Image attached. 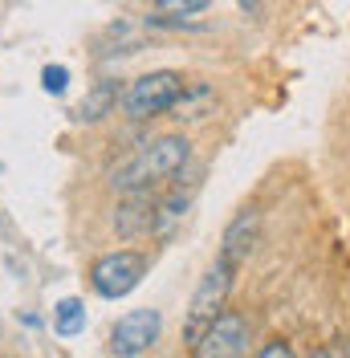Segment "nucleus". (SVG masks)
Returning <instances> with one entry per match:
<instances>
[{"instance_id":"f257e3e1","label":"nucleus","mask_w":350,"mask_h":358,"mask_svg":"<svg viewBox=\"0 0 350 358\" xmlns=\"http://www.w3.org/2000/svg\"><path fill=\"white\" fill-rule=\"evenodd\" d=\"M188 163H192V143L183 134H163V138H155L147 147H139L127 163H118L110 171V187L127 192V196L131 192H147L155 183L179 176Z\"/></svg>"},{"instance_id":"f03ea898","label":"nucleus","mask_w":350,"mask_h":358,"mask_svg":"<svg viewBox=\"0 0 350 358\" xmlns=\"http://www.w3.org/2000/svg\"><path fill=\"white\" fill-rule=\"evenodd\" d=\"M183 90H188V82H183L175 69H155V73L134 78L131 86L122 90L118 110L127 114V118H134V122H143V118H155V114L175 110V102H179Z\"/></svg>"},{"instance_id":"7ed1b4c3","label":"nucleus","mask_w":350,"mask_h":358,"mask_svg":"<svg viewBox=\"0 0 350 358\" xmlns=\"http://www.w3.org/2000/svg\"><path fill=\"white\" fill-rule=\"evenodd\" d=\"M232 273H237L232 265L216 261L200 277L196 293H192V306H188V322H183V342L188 346H196L200 338L208 334V326L224 313V301H228V289H232Z\"/></svg>"},{"instance_id":"20e7f679","label":"nucleus","mask_w":350,"mask_h":358,"mask_svg":"<svg viewBox=\"0 0 350 358\" xmlns=\"http://www.w3.org/2000/svg\"><path fill=\"white\" fill-rule=\"evenodd\" d=\"M147 277V257L134 252V248H118V252H106L98 257L94 268H90V285L98 289V297H127V293L139 289V281Z\"/></svg>"},{"instance_id":"39448f33","label":"nucleus","mask_w":350,"mask_h":358,"mask_svg":"<svg viewBox=\"0 0 350 358\" xmlns=\"http://www.w3.org/2000/svg\"><path fill=\"white\" fill-rule=\"evenodd\" d=\"M159 330H163V317L159 310H131L118 317L114 334H110V350L122 358H134V355H147L155 342H159Z\"/></svg>"},{"instance_id":"423d86ee","label":"nucleus","mask_w":350,"mask_h":358,"mask_svg":"<svg viewBox=\"0 0 350 358\" xmlns=\"http://www.w3.org/2000/svg\"><path fill=\"white\" fill-rule=\"evenodd\" d=\"M200 358H237L248 355V326L241 313H220L216 322L208 326V334L192 346Z\"/></svg>"},{"instance_id":"0eeeda50","label":"nucleus","mask_w":350,"mask_h":358,"mask_svg":"<svg viewBox=\"0 0 350 358\" xmlns=\"http://www.w3.org/2000/svg\"><path fill=\"white\" fill-rule=\"evenodd\" d=\"M257 236H261V216L253 212V208H244L237 220L224 228V241H220V261L232 268H241L248 257H253V248H257Z\"/></svg>"},{"instance_id":"6e6552de","label":"nucleus","mask_w":350,"mask_h":358,"mask_svg":"<svg viewBox=\"0 0 350 358\" xmlns=\"http://www.w3.org/2000/svg\"><path fill=\"white\" fill-rule=\"evenodd\" d=\"M196 187H200V179H192L188 187L179 183V187H175L167 200L155 203V224H151L155 236H172L175 228H179V220L188 216V208H192V200H196Z\"/></svg>"},{"instance_id":"1a4fd4ad","label":"nucleus","mask_w":350,"mask_h":358,"mask_svg":"<svg viewBox=\"0 0 350 358\" xmlns=\"http://www.w3.org/2000/svg\"><path fill=\"white\" fill-rule=\"evenodd\" d=\"M155 224V203L147 192H131V200L118 208V216H114V228H118V236H139V232H151Z\"/></svg>"},{"instance_id":"9d476101","label":"nucleus","mask_w":350,"mask_h":358,"mask_svg":"<svg viewBox=\"0 0 350 358\" xmlns=\"http://www.w3.org/2000/svg\"><path fill=\"white\" fill-rule=\"evenodd\" d=\"M118 86L114 82H98V86L90 90L86 98H82V106H78V118H86V122H98L102 114H110L114 106H118Z\"/></svg>"},{"instance_id":"9b49d317","label":"nucleus","mask_w":350,"mask_h":358,"mask_svg":"<svg viewBox=\"0 0 350 358\" xmlns=\"http://www.w3.org/2000/svg\"><path fill=\"white\" fill-rule=\"evenodd\" d=\"M53 330L62 338H78L86 330V306L78 301V297H66V301H57V310H53Z\"/></svg>"},{"instance_id":"f8f14e48","label":"nucleus","mask_w":350,"mask_h":358,"mask_svg":"<svg viewBox=\"0 0 350 358\" xmlns=\"http://www.w3.org/2000/svg\"><path fill=\"white\" fill-rule=\"evenodd\" d=\"M208 4H212V0H155V8L167 13V17H196Z\"/></svg>"},{"instance_id":"ddd939ff","label":"nucleus","mask_w":350,"mask_h":358,"mask_svg":"<svg viewBox=\"0 0 350 358\" xmlns=\"http://www.w3.org/2000/svg\"><path fill=\"white\" fill-rule=\"evenodd\" d=\"M66 82H69V69L66 66H45L41 86L49 90V94H62V90H66Z\"/></svg>"},{"instance_id":"4468645a","label":"nucleus","mask_w":350,"mask_h":358,"mask_svg":"<svg viewBox=\"0 0 350 358\" xmlns=\"http://www.w3.org/2000/svg\"><path fill=\"white\" fill-rule=\"evenodd\" d=\"M261 355H265V358H277V355L285 358V355H289V346H285V342H273V346H265Z\"/></svg>"},{"instance_id":"2eb2a0df","label":"nucleus","mask_w":350,"mask_h":358,"mask_svg":"<svg viewBox=\"0 0 350 358\" xmlns=\"http://www.w3.org/2000/svg\"><path fill=\"white\" fill-rule=\"evenodd\" d=\"M241 8H248V13H257V8H261V0H241Z\"/></svg>"}]
</instances>
